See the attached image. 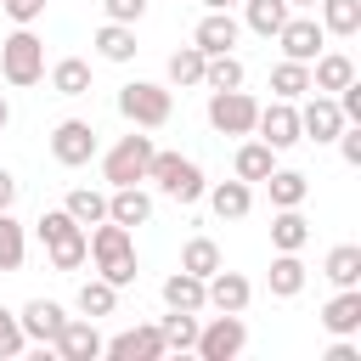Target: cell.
<instances>
[{"label": "cell", "instance_id": "60d3db41", "mask_svg": "<svg viewBox=\"0 0 361 361\" xmlns=\"http://www.w3.org/2000/svg\"><path fill=\"white\" fill-rule=\"evenodd\" d=\"M6 6V17L17 23V28H34L39 17H45V0H0Z\"/></svg>", "mask_w": 361, "mask_h": 361}, {"label": "cell", "instance_id": "4316f807", "mask_svg": "<svg viewBox=\"0 0 361 361\" xmlns=\"http://www.w3.org/2000/svg\"><path fill=\"white\" fill-rule=\"evenodd\" d=\"M293 17V6L288 0H243V23L259 34V39H276V28Z\"/></svg>", "mask_w": 361, "mask_h": 361}, {"label": "cell", "instance_id": "c3c4849f", "mask_svg": "<svg viewBox=\"0 0 361 361\" xmlns=\"http://www.w3.org/2000/svg\"><path fill=\"white\" fill-rule=\"evenodd\" d=\"M6 124H11V102L0 96V130H6Z\"/></svg>", "mask_w": 361, "mask_h": 361}, {"label": "cell", "instance_id": "ffe728a7", "mask_svg": "<svg viewBox=\"0 0 361 361\" xmlns=\"http://www.w3.org/2000/svg\"><path fill=\"white\" fill-rule=\"evenodd\" d=\"M107 220H118V226H147L152 220V197L141 192V186H113L107 192Z\"/></svg>", "mask_w": 361, "mask_h": 361}, {"label": "cell", "instance_id": "484cf974", "mask_svg": "<svg viewBox=\"0 0 361 361\" xmlns=\"http://www.w3.org/2000/svg\"><path fill=\"white\" fill-rule=\"evenodd\" d=\"M322 276H327L333 288H361V248H355V243H338V248H327V259H322Z\"/></svg>", "mask_w": 361, "mask_h": 361}, {"label": "cell", "instance_id": "d590c367", "mask_svg": "<svg viewBox=\"0 0 361 361\" xmlns=\"http://www.w3.org/2000/svg\"><path fill=\"white\" fill-rule=\"evenodd\" d=\"M226 259H220V243L214 237H192L186 248H180V271H192V276H214Z\"/></svg>", "mask_w": 361, "mask_h": 361}, {"label": "cell", "instance_id": "4dcf8cb0", "mask_svg": "<svg viewBox=\"0 0 361 361\" xmlns=\"http://www.w3.org/2000/svg\"><path fill=\"white\" fill-rule=\"evenodd\" d=\"M51 90H56V96H85V90H90V62H85V56L51 62Z\"/></svg>", "mask_w": 361, "mask_h": 361}, {"label": "cell", "instance_id": "836d02e7", "mask_svg": "<svg viewBox=\"0 0 361 361\" xmlns=\"http://www.w3.org/2000/svg\"><path fill=\"white\" fill-rule=\"evenodd\" d=\"M237 85H243V62H237V51L203 56V90H237Z\"/></svg>", "mask_w": 361, "mask_h": 361}, {"label": "cell", "instance_id": "44dd1931", "mask_svg": "<svg viewBox=\"0 0 361 361\" xmlns=\"http://www.w3.org/2000/svg\"><path fill=\"white\" fill-rule=\"evenodd\" d=\"M350 79H355V62H350L344 51H322V56L310 62V90H322V96L344 90Z\"/></svg>", "mask_w": 361, "mask_h": 361}, {"label": "cell", "instance_id": "f35d334b", "mask_svg": "<svg viewBox=\"0 0 361 361\" xmlns=\"http://www.w3.org/2000/svg\"><path fill=\"white\" fill-rule=\"evenodd\" d=\"M164 73H169V85H175V90L203 85V51H197V45H180V51L169 56V68H164Z\"/></svg>", "mask_w": 361, "mask_h": 361}, {"label": "cell", "instance_id": "83f0119b", "mask_svg": "<svg viewBox=\"0 0 361 361\" xmlns=\"http://www.w3.org/2000/svg\"><path fill=\"white\" fill-rule=\"evenodd\" d=\"M271 90H276V102H299V96H310V62L282 56V62L271 68Z\"/></svg>", "mask_w": 361, "mask_h": 361}, {"label": "cell", "instance_id": "7c38bea8", "mask_svg": "<svg viewBox=\"0 0 361 361\" xmlns=\"http://www.w3.org/2000/svg\"><path fill=\"white\" fill-rule=\"evenodd\" d=\"M51 350H56L62 361H96V355H102V333H96L90 316H68L62 333L51 338Z\"/></svg>", "mask_w": 361, "mask_h": 361}, {"label": "cell", "instance_id": "7dc6e473", "mask_svg": "<svg viewBox=\"0 0 361 361\" xmlns=\"http://www.w3.org/2000/svg\"><path fill=\"white\" fill-rule=\"evenodd\" d=\"M209 11H231V6H243V0H203Z\"/></svg>", "mask_w": 361, "mask_h": 361}, {"label": "cell", "instance_id": "277c9868", "mask_svg": "<svg viewBox=\"0 0 361 361\" xmlns=\"http://www.w3.org/2000/svg\"><path fill=\"white\" fill-rule=\"evenodd\" d=\"M0 73H6V85H17V90H28V85L45 79V45H39L34 28H17V34L0 39Z\"/></svg>", "mask_w": 361, "mask_h": 361}, {"label": "cell", "instance_id": "ac0fdd59", "mask_svg": "<svg viewBox=\"0 0 361 361\" xmlns=\"http://www.w3.org/2000/svg\"><path fill=\"white\" fill-rule=\"evenodd\" d=\"M203 197H209V209L220 214V220H243L248 209H254V186L248 180H214V186H203Z\"/></svg>", "mask_w": 361, "mask_h": 361}, {"label": "cell", "instance_id": "d6986e66", "mask_svg": "<svg viewBox=\"0 0 361 361\" xmlns=\"http://www.w3.org/2000/svg\"><path fill=\"white\" fill-rule=\"evenodd\" d=\"M85 237H90V259H96V265L135 254V231L118 226V220H96V231H85Z\"/></svg>", "mask_w": 361, "mask_h": 361}, {"label": "cell", "instance_id": "f546056e", "mask_svg": "<svg viewBox=\"0 0 361 361\" xmlns=\"http://www.w3.org/2000/svg\"><path fill=\"white\" fill-rule=\"evenodd\" d=\"M316 23L327 28V34H338V39H350V34H361V0H316Z\"/></svg>", "mask_w": 361, "mask_h": 361}, {"label": "cell", "instance_id": "ee69618b", "mask_svg": "<svg viewBox=\"0 0 361 361\" xmlns=\"http://www.w3.org/2000/svg\"><path fill=\"white\" fill-rule=\"evenodd\" d=\"M333 141H338V152H344V164H361V124H344V130H338Z\"/></svg>", "mask_w": 361, "mask_h": 361}, {"label": "cell", "instance_id": "9c48e42d", "mask_svg": "<svg viewBox=\"0 0 361 361\" xmlns=\"http://www.w3.org/2000/svg\"><path fill=\"white\" fill-rule=\"evenodd\" d=\"M276 45H282V56H293V62H316V56L327 51V28H322L316 17H288V23L276 28Z\"/></svg>", "mask_w": 361, "mask_h": 361}, {"label": "cell", "instance_id": "681fc988", "mask_svg": "<svg viewBox=\"0 0 361 361\" xmlns=\"http://www.w3.org/2000/svg\"><path fill=\"white\" fill-rule=\"evenodd\" d=\"M288 6H316V0H288Z\"/></svg>", "mask_w": 361, "mask_h": 361}, {"label": "cell", "instance_id": "8992f818", "mask_svg": "<svg viewBox=\"0 0 361 361\" xmlns=\"http://www.w3.org/2000/svg\"><path fill=\"white\" fill-rule=\"evenodd\" d=\"M243 344H248L243 310H214L209 322H197V344H192V350H197L203 361H237Z\"/></svg>", "mask_w": 361, "mask_h": 361}, {"label": "cell", "instance_id": "603a6c76", "mask_svg": "<svg viewBox=\"0 0 361 361\" xmlns=\"http://www.w3.org/2000/svg\"><path fill=\"white\" fill-rule=\"evenodd\" d=\"M305 243H310V220L299 209H276L271 214V248L276 254H299Z\"/></svg>", "mask_w": 361, "mask_h": 361}, {"label": "cell", "instance_id": "d6a6232c", "mask_svg": "<svg viewBox=\"0 0 361 361\" xmlns=\"http://www.w3.org/2000/svg\"><path fill=\"white\" fill-rule=\"evenodd\" d=\"M158 333H164V355H180V350L197 344V316H192V310H169V316L158 322Z\"/></svg>", "mask_w": 361, "mask_h": 361}, {"label": "cell", "instance_id": "8fae6325", "mask_svg": "<svg viewBox=\"0 0 361 361\" xmlns=\"http://www.w3.org/2000/svg\"><path fill=\"white\" fill-rule=\"evenodd\" d=\"M254 135H259L265 147L288 152V147L299 141V102H271V107H259V118H254Z\"/></svg>", "mask_w": 361, "mask_h": 361}, {"label": "cell", "instance_id": "2e32d148", "mask_svg": "<svg viewBox=\"0 0 361 361\" xmlns=\"http://www.w3.org/2000/svg\"><path fill=\"white\" fill-rule=\"evenodd\" d=\"M237 34H243V23H237L231 11H203V23L192 28V45H197L203 56H220V51L237 45Z\"/></svg>", "mask_w": 361, "mask_h": 361}, {"label": "cell", "instance_id": "8d00e7d4", "mask_svg": "<svg viewBox=\"0 0 361 361\" xmlns=\"http://www.w3.org/2000/svg\"><path fill=\"white\" fill-rule=\"evenodd\" d=\"M73 305H79V316H90V322H96V316H113V305H118V288H113L107 276H90V282L79 288V299H73Z\"/></svg>", "mask_w": 361, "mask_h": 361}, {"label": "cell", "instance_id": "e575fe53", "mask_svg": "<svg viewBox=\"0 0 361 361\" xmlns=\"http://www.w3.org/2000/svg\"><path fill=\"white\" fill-rule=\"evenodd\" d=\"M62 209H68L79 226H96V220H107V192H96V186H73V192L62 197Z\"/></svg>", "mask_w": 361, "mask_h": 361}, {"label": "cell", "instance_id": "d4e9b609", "mask_svg": "<svg viewBox=\"0 0 361 361\" xmlns=\"http://www.w3.org/2000/svg\"><path fill=\"white\" fill-rule=\"evenodd\" d=\"M271 169H276V147H265V141H243V147H237V158H231V175H237V180H248V186H254V180H265Z\"/></svg>", "mask_w": 361, "mask_h": 361}, {"label": "cell", "instance_id": "e0dca14e", "mask_svg": "<svg viewBox=\"0 0 361 361\" xmlns=\"http://www.w3.org/2000/svg\"><path fill=\"white\" fill-rule=\"evenodd\" d=\"M322 327L333 338H355L361 333V288H338L327 305H322Z\"/></svg>", "mask_w": 361, "mask_h": 361}, {"label": "cell", "instance_id": "9a60e30c", "mask_svg": "<svg viewBox=\"0 0 361 361\" xmlns=\"http://www.w3.org/2000/svg\"><path fill=\"white\" fill-rule=\"evenodd\" d=\"M102 355H113V361H158L164 355V333L158 327H130L118 338H102Z\"/></svg>", "mask_w": 361, "mask_h": 361}, {"label": "cell", "instance_id": "5bb4252c", "mask_svg": "<svg viewBox=\"0 0 361 361\" xmlns=\"http://www.w3.org/2000/svg\"><path fill=\"white\" fill-rule=\"evenodd\" d=\"M17 322H23V338H28V344H51V338L62 333L68 310H62L56 299H28V305L17 310Z\"/></svg>", "mask_w": 361, "mask_h": 361}, {"label": "cell", "instance_id": "cb8c5ba5", "mask_svg": "<svg viewBox=\"0 0 361 361\" xmlns=\"http://www.w3.org/2000/svg\"><path fill=\"white\" fill-rule=\"evenodd\" d=\"M164 305L169 310H209V293H203V276H192V271H175V276H164Z\"/></svg>", "mask_w": 361, "mask_h": 361}, {"label": "cell", "instance_id": "7402d4cb", "mask_svg": "<svg viewBox=\"0 0 361 361\" xmlns=\"http://www.w3.org/2000/svg\"><path fill=\"white\" fill-rule=\"evenodd\" d=\"M90 45H96V56H102V62H135V51H141L130 23H102Z\"/></svg>", "mask_w": 361, "mask_h": 361}, {"label": "cell", "instance_id": "ba28073f", "mask_svg": "<svg viewBox=\"0 0 361 361\" xmlns=\"http://www.w3.org/2000/svg\"><path fill=\"white\" fill-rule=\"evenodd\" d=\"M51 158H56L62 169L90 164V158H96V130H90V118H62V124L51 130Z\"/></svg>", "mask_w": 361, "mask_h": 361}, {"label": "cell", "instance_id": "74e56055", "mask_svg": "<svg viewBox=\"0 0 361 361\" xmlns=\"http://www.w3.org/2000/svg\"><path fill=\"white\" fill-rule=\"evenodd\" d=\"M28 254V231L23 220H11V209H0V271H17Z\"/></svg>", "mask_w": 361, "mask_h": 361}, {"label": "cell", "instance_id": "f1b7e54d", "mask_svg": "<svg viewBox=\"0 0 361 361\" xmlns=\"http://www.w3.org/2000/svg\"><path fill=\"white\" fill-rule=\"evenodd\" d=\"M265 192H271V209H299L310 197V180L299 169H271L265 175Z\"/></svg>", "mask_w": 361, "mask_h": 361}, {"label": "cell", "instance_id": "7a4b0ae2", "mask_svg": "<svg viewBox=\"0 0 361 361\" xmlns=\"http://www.w3.org/2000/svg\"><path fill=\"white\" fill-rule=\"evenodd\" d=\"M152 135H141V130H130V135H118L107 152H102V180L107 186H141L147 180V164H152Z\"/></svg>", "mask_w": 361, "mask_h": 361}, {"label": "cell", "instance_id": "7bdbcfd3", "mask_svg": "<svg viewBox=\"0 0 361 361\" xmlns=\"http://www.w3.org/2000/svg\"><path fill=\"white\" fill-rule=\"evenodd\" d=\"M96 271H102L113 288H130V282H135V254H124V259H107V265H96Z\"/></svg>", "mask_w": 361, "mask_h": 361}, {"label": "cell", "instance_id": "5b68a950", "mask_svg": "<svg viewBox=\"0 0 361 361\" xmlns=\"http://www.w3.org/2000/svg\"><path fill=\"white\" fill-rule=\"evenodd\" d=\"M118 113H124L135 130H164V124H169V113H175V96H169V85L130 79V85L118 90Z\"/></svg>", "mask_w": 361, "mask_h": 361}, {"label": "cell", "instance_id": "1f68e13d", "mask_svg": "<svg viewBox=\"0 0 361 361\" xmlns=\"http://www.w3.org/2000/svg\"><path fill=\"white\" fill-rule=\"evenodd\" d=\"M271 293L276 299H299L305 293V259L299 254H276L271 259Z\"/></svg>", "mask_w": 361, "mask_h": 361}, {"label": "cell", "instance_id": "4fadbf2b", "mask_svg": "<svg viewBox=\"0 0 361 361\" xmlns=\"http://www.w3.org/2000/svg\"><path fill=\"white\" fill-rule=\"evenodd\" d=\"M203 293H209V310H248V299H254V282L243 276V271H214V276H203Z\"/></svg>", "mask_w": 361, "mask_h": 361}, {"label": "cell", "instance_id": "bcb514c9", "mask_svg": "<svg viewBox=\"0 0 361 361\" xmlns=\"http://www.w3.org/2000/svg\"><path fill=\"white\" fill-rule=\"evenodd\" d=\"M11 203H17V175L0 169V209H11Z\"/></svg>", "mask_w": 361, "mask_h": 361}, {"label": "cell", "instance_id": "b9f144b4", "mask_svg": "<svg viewBox=\"0 0 361 361\" xmlns=\"http://www.w3.org/2000/svg\"><path fill=\"white\" fill-rule=\"evenodd\" d=\"M102 11H107V23H141L147 17V0H102Z\"/></svg>", "mask_w": 361, "mask_h": 361}, {"label": "cell", "instance_id": "ab89813d", "mask_svg": "<svg viewBox=\"0 0 361 361\" xmlns=\"http://www.w3.org/2000/svg\"><path fill=\"white\" fill-rule=\"evenodd\" d=\"M23 350H28L23 322H17V310H6V305H0V361H11V355H23Z\"/></svg>", "mask_w": 361, "mask_h": 361}, {"label": "cell", "instance_id": "3957f363", "mask_svg": "<svg viewBox=\"0 0 361 361\" xmlns=\"http://www.w3.org/2000/svg\"><path fill=\"white\" fill-rule=\"evenodd\" d=\"M147 180L164 192V197H175L180 209L186 203H203V169L192 164V158H180V152H152V164H147Z\"/></svg>", "mask_w": 361, "mask_h": 361}, {"label": "cell", "instance_id": "6da1fadb", "mask_svg": "<svg viewBox=\"0 0 361 361\" xmlns=\"http://www.w3.org/2000/svg\"><path fill=\"white\" fill-rule=\"evenodd\" d=\"M34 231H39L45 254H51V271H79V265L90 259V237H85V226H79L68 209H45V214L34 220Z\"/></svg>", "mask_w": 361, "mask_h": 361}, {"label": "cell", "instance_id": "52a82bcc", "mask_svg": "<svg viewBox=\"0 0 361 361\" xmlns=\"http://www.w3.org/2000/svg\"><path fill=\"white\" fill-rule=\"evenodd\" d=\"M259 102L237 85V90H209V130L214 135H254Z\"/></svg>", "mask_w": 361, "mask_h": 361}, {"label": "cell", "instance_id": "f6af8a7d", "mask_svg": "<svg viewBox=\"0 0 361 361\" xmlns=\"http://www.w3.org/2000/svg\"><path fill=\"white\" fill-rule=\"evenodd\" d=\"M327 361H361V350H355L350 338H333V344H327Z\"/></svg>", "mask_w": 361, "mask_h": 361}, {"label": "cell", "instance_id": "30bf717a", "mask_svg": "<svg viewBox=\"0 0 361 361\" xmlns=\"http://www.w3.org/2000/svg\"><path fill=\"white\" fill-rule=\"evenodd\" d=\"M338 130H344V113H338V102H333V96H322V90H310V102L299 107V141H316V147H327Z\"/></svg>", "mask_w": 361, "mask_h": 361}]
</instances>
